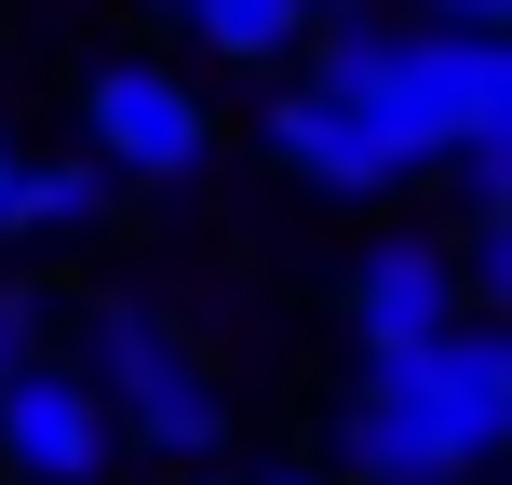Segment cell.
Masks as SVG:
<instances>
[{
  "instance_id": "2",
  "label": "cell",
  "mask_w": 512,
  "mask_h": 485,
  "mask_svg": "<svg viewBox=\"0 0 512 485\" xmlns=\"http://www.w3.org/2000/svg\"><path fill=\"white\" fill-rule=\"evenodd\" d=\"M81 378L108 391L122 445H149V459H176V472L230 445V378H216L203 351H176V324H162L149 297H95V337H81Z\"/></svg>"
},
{
  "instance_id": "9",
  "label": "cell",
  "mask_w": 512,
  "mask_h": 485,
  "mask_svg": "<svg viewBox=\"0 0 512 485\" xmlns=\"http://www.w3.org/2000/svg\"><path fill=\"white\" fill-rule=\"evenodd\" d=\"M432 176L459 189V216H512V135H459Z\"/></svg>"
},
{
  "instance_id": "12",
  "label": "cell",
  "mask_w": 512,
  "mask_h": 485,
  "mask_svg": "<svg viewBox=\"0 0 512 485\" xmlns=\"http://www.w3.org/2000/svg\"><path fill=\"white\" fill-rule=\"evenodd\" d=\"M256 485H324V472H256Z\"/></svg>"
},
{
  "instance_id": "4",
  "label": "cell",
  "mask_w": 512,
  "mask_h": 485,
  "mask_svg": "<svg viewBox=\"0 0 512 485\" xmlns=\"http://www.w3.org/2000/svg\"><path fill=\"white\" fill-rule=\"evenodd\" d=\"M122 472V418L81 364H14L0 378V485H108Z\"/></svg>"
},
{
  "instance_id": "13",
  "label": "cell",
  "mask_w": 512,
  "mask_h": 485,
  "mask_svg": "<svg viewBox=\"0 0 512 485\" xmlns=\"http://www.w3.org/2000/svg\"><path fill=\"white\" fill-rule=\"evenodd\" d=\"M176 485H230V472H203V459H189V472H176Z\"/></svg>"
},
{
  "instance_id": "1",
  "label": "cell",
  "mask_w": 512,
  "mask_h": 485,
  "mask_svg": "<svg viewBox=\"0 0 512 485\" xmlns=\"http://www.w3.org/2000/svg\"><path fill=\"white\" fill-rule=\"evenodd\" d=\"M499 445H512V337L472 324V310L418 351L364 364V391L337 405L351 485H472Z\"/></svg>"
},
{
  "instance_id": "8",
  "label": "cell",
  "mask_w": 512,
  "mask_h": 485,
  "mask_svg": "<svg viewBox=\"0 0 512 485\" xmlns=\"http://www.w3.org/2000/svg\"><path fill=\"white\" fill-rule=\"evenodd\" d=\"M310 14H324V0H176L189 54H216V68H297Z\"/></svg>"
},
{
  "instance_id": "7",
  "label": "cell",
  "mask_w": 512,
  "mask_h": 485,
  "mask_svg": "<svg viewBox=\"0 0 512 485\" xmlns=\"http://www.w3.org/2000/svg\"><path fill=\"white\" fill-rule=\"evenodd\" d=\"M108 216H122V176H108L95 149H68V162H14V189H0V243H95Z\"/></svg>"
},
{
  "instance_id": "11",
  "label": "cell",
  "mask_w": 512,
  "mask_h": 485,
  "mask_svg": "<svg viewBox=\"0 0 512 485\" xmlns=\"http://www.w3.org/2000/svg\"><path fill=\"white\" fill-rule=\"evenodd\" d=\"M432 27H512V0H418Z\"/></svg>"
},
{
  "instance_id": "6",
  "label": "cell",
  "mask_w": 512,
  "mask_h": 485,
  "mask_svg": "<svg viewBox=\"0 0 512 485\" xmlns=\"http://www.w3.org/2000/svg\"><path fill=\"white\" fill-rule=\"evenodd\" d=\"M270 162L310 189V203H391V189H405L337 81H283V95H270Z\"/></svg>"
},
{
  "instance_id": "14",
  "label": "cell",
  "mask_w": 512,
  "mask_h": 485,
  "mask_svg": "<svg viewBox=\"0 0 512 485\" xmlns=\"http://www.w3.org/2000/svg\"><path fill=\"white\" fill-rule=\"evenodd\" d=\"M135 14H176V0H135Z\"/></svg>"
},
{
  "instance_id": "10",
  "label": "cell",
  "mask_w": 512,
  "mask_h": 485,
  "mask_svg": "<svg viewBox=\"0 0 512 485\" xmlns=\"http://www.w3.org/2000/svg\"><path fill=\"white\" fill-rule=\"evenodd\" d=\"M54 351V283H0V378Z\"/></svg>"
},
{
  "instance_id": "15",
  "label": "cell",
  "mask_w": 512,
  "mask_h": 485,
  "mask_svg": "<svg viewBox=\"0 0 512 485\" xmlns=\"http://www.w3.org/2000/svg\"><path fill=\"white\" fill-rule=\"evenodd\" d=\"M0 189H14V149H0Z\"/></svg>"
},
{
  "instance_id": "5",
  "label": "cell",
  "mask_w": 512,
  "mask_h": 485,
  "mask_svg": "<svg viewBox=\"0 0 512 485\" xmlns=\"http://www.w3.org/2000/svg\"><path fill=\"white\" fill-rule=\"evenodd\" d=\"M459 256H445L432 230H391V243H364L351 256V337H364V364H391V351H418V337H445L459 324Z\"/></svg>"
},
{
  "instance_id": "3",
  "label": "cell",
  "mask_w": 512,
  "mask_h": 485,
  "mask_svg": "<svg viewBox=\"0 0 512 485\" xmlns=\"http://www.w3.org/2000/svg\"><path fill=\"white\" fill-rule=\"evenodd\" d=\"M68 95H81V149L122 189H189L216 162V108H203V81L176 54H95Z\"/></svg>"
}]
</instances>
